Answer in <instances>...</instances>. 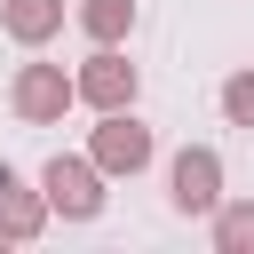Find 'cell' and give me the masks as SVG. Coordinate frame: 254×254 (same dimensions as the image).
Wrapping results in <instances>:
<instances>
[{"instance_id": "obj_8", "label": "cell", "mask_w": 254, "mask_h": 254, "mask_svg": "<svg viewBox=\"0 0 254 254\" xmlns=\"http://www.w3.org/2000/svg\"><path fill=\"white\" fill-rule=\"evenodd\" d=\"M71 16H79V32H87L95 48H119V40L135 32V0H79Z\"/></svg>"}, {"instance_id": "obj_4", "label": "cell", "mask_w": 254, "mask_h": 254, "mask_svg": "<svg viewBox=\"0 0 254 254\" xmlns=\"http://www.w3.org/2000/svg\"><path fill=\"white\" fill-rule=\"evenodd\" d=\"M71 103H79V87H71L64 64H16V79H8V111H16L24 127H56Z\"/></svg>"}, {"instance_id": "obj_7", "label": "cell", "mask_w": 254, "mask_h": 254, "mask_svg": "<svg viewBox=\"0 0 254 254\" xmlns=\"http://www.w3.org/2000/svg\"><path fill=\"white\" fill-rule=\"evenodd\" d=\"M0 32L16 48H48L64 32V0H0Z\"/></svg>"}, {"instance_id": "obj_6", "label": "cell", "mask_w": 254, "mask_h": 254, "mask_svg": "<svg viewBox=\"0 0 254 254\" xmlns=\"http://www.w3.org/2000/svg\"><path fill=\"white\" fill-rule=\"evenodd\" d=\"M48 222H56L48 190H40V183H24V175H16L8 159H0V238H8V246H32V238H40Z\"/></svg>"}, {"instance_id": "obj_5", "label": "cell", "mask_w": 254, "mask_h": 254, "mask_svg": "<svg viewBox=\"0 0 254 254\" xmlns=\"http://www.w3.org/2000/svg\"><path fill=\"white\" fill-rule=\"evenodd\" d=\"M71 87H79V103H87V111H127V103L143 95V71H135L119 48H95V56L71 71Z\"/></svg>"}, {"instance_id": "obj_3", "label": "cell", "mask_w": 254, "mask_h": 254, "mask_svg": "<svg viewBox=\"0 0 254 254\" xmlns=\"http://www.w3.org/2000/svg\"><path fill=\"white\" fill-rule=\"evenodd\" d=\"M230 190H222V151L214 143H183L167 159V206L175 214H214Z\"/></svg>"}, {"instance_id": "obj_2", "label": "cell", "mask_w": 254, "mask_h": 254, "mask_svg": "<svg viewBox=\"0 0 254 254\" xmlns=\"http://www.w3.org/2000/svg\"><path fill=\"white\" fill-rule=\"evenodd\" d=\"M103 167L87 159V151H56L48 167H40V190H48V206L64 214V222H95L103 214Z\"/></svg>"}, {"instance_id": "obj_1", "label": "cell", "mask_w": 254, "mask_h": 254, "mask_svg": "<svg viewBox=\"0 0 254 254\" xmlns=\"http://www.w3.org/2000/svg\"><path fill=\"white\" fill-rule=\"evenodd\" d=\"M87 159H95V167H103L111 183H119V175L135 183V175H143V167L159 159V135H151L143 119H135V103H127V111H95V135H87Z\"/></svg>"}, {"instance_id": "obj_10", "label": "cell", "mask_w": 254, "mask_h": 254, "mask_svg": "<svg viewBox=\"0 0 254 254\" xmlns=\"http://www.w3.org/2000/svg\"><path fill=\"white\" fill-rule=\"evenodd\" d=\"M214 103H222V119H230V127H254V64H238V71L222 79V95H214Z\"/></svg>"}, {"instance_id": "obj_9", "label": "cell", "mask_w": 254, "mask_h": 254, "mask_svg": "<svg viewBox=\"0 0 254 254\" xmlns=\"http://www.w3.org/2000/svg\"><path fill=\"white\" fill-rule=\"evenodd\" d=\"M206 230H214V254H254V198H222Z\"/></svg>"}]
</instances>
